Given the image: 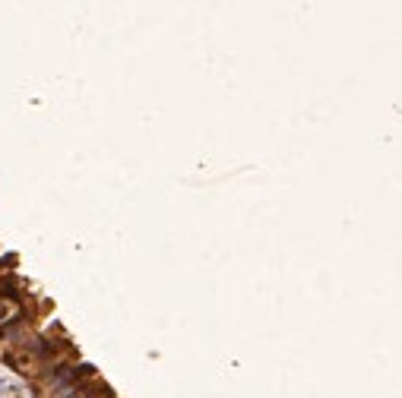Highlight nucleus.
Returning <instances> with one entry per match:
<instances>
[{
	"instance_id": "obj_1",
	"label": "nucleus",
	"mask_w": 402,
	"mask_h": 398,
	"mask_svg": "<svg viewBox=\"0 0 402 398\" xmlns=\"http://www.w3.org/2000/svg\"><path fill=\"white\" fill-rule=\"evenodd\" d=\"M6 364L13 367L16 373H23V376H32V373H39V354H32V351H10L6 354Z\"/></svg>"
}]
</instances>
